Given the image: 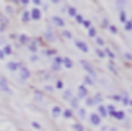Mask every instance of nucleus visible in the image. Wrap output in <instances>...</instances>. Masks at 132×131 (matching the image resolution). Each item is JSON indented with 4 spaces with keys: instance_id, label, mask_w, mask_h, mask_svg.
Here are the masks:
<instances>
[{
    "instance_id": "nucleus-1",
    "label": "nucleus",
    "mask_w": 132,
    "mask_h": 131,
    "mask_svg": "<svg viewBox=\"0 0 132 131\" xmlns=\"http://www.w3.org/2000/svg\"><path fill=\"white\" fill-rule=\"evenodd\" d=\"M81 65H83V68H85V69H86V71H88V72L92 76V77H95V76H97V74H95V71H94V68L89 65L86 60H81Z\"/></svg>"
},
{
    "instance_id": "nucleus-2",
    "label": "nucleus",
    "mask_w": 132,
    "mask_h": 131,
    "mask_svg": "<svg viewBox=\"0 0 132 131\" xmlns=\"http://www.w3.org/2000/svg\"><path fill=\"white\" fill-rule=\"evenodd\" d=\"M75 46H77L80 51H83V53H88V51H89L88 45H86L85 42H81V40H75Z\"/></svg>"
},
{
    "instance_id": "nucleus-3",
    "label": "nucleus",
    "mask_w": 132,
    "mask_h": 131,
    "mask_svg": "<svg viewBox=\"0 0 132 131\" xmlns=\"http://www.w3.org/2000/svg\"><path fill=\"white\" fill-rule=\"evenodd\" d=\"M29 76H31V74H29V71H28L25 66H22V68H20V79H22V80H26Z\"/></svg>"
},
{
    "instance_id": "nucleus-4",
    "label": "nucleus",
    "mask_w": 132,
    "mask_h": 131,
    "mask_svg": "<svg viewBox=\"0 0 132 131\" xmlns=\"http://www.w3.org/2000/svg\"><path fill=\"white\" fill-rule=\"evenodd\" d=\"M29 16H31L32 19H35V20H38V19L42 17V12H40V11H38L37 8H34L32 11H31V14H29Z\"/></svg>"
},
{
    "instance_id": "nucleus-5",
    "label": "nucleus",
    "mask_w": 132,
    "mask_h": 131,
    "mask_svg": "<svg viewBox=\"0 0 132 131\" xmlns=\"http://www.w3.org/2000/svg\"><path fill=\"white\" fill-rule=\"evenodd\" d=\"M8 68H9L11 71H17V69L22 68V65H20V63H15V62H9V63H8Z\"/></svg>"
},
{
    "instance_id": "nucleus-6",
    "label": "nucleus",
    "mask_w": 132,
    "mask_h": 131,
    "mask_svg": "<svg viewBox=\"0 0 132 131\" xmlns=\"http://www.w3.org/2000/svg\"><path fill=\"white\" fill-rule=\"evenodd\" d=\"M52 22H54L57 26H60V28H62V26H65V22H63L60 17H57V16H54V17H52Z\"/></svg>"
},
{
    "instance_id": "nucleus-7",
    "label": "nucleus",
    "mask_w": 132,
    "mask_h": 131,
    "mask_svg": "<svg viewBox=\"0 0 132 131\" xmlns=\"http://www.w3.org/2000/svg\"><path fill=\"white\" fill-rule=\"evenodd\" d=\"M0 90H2V91H6V93H11V90L8 88V83H6L3 79H0Z\"/></svg>"
},
{
    "instance_id": "nucleus-8",
    "label": "nucleus",
    "mask_w": 132,
    "mask_h": 131,
    "mask_svg": "<svg viewBox=\"0 0 132 131\" xmlns=\"http://www.w3.org/2000/svg\"><path fill=\"white\" fill-rule=\"evenodd\" d=\"M78 96H80V97H86V96H88L86 86H78Z\"/></svg>"
},
{
    "instance_id": "nucleus-9",
    "label": "nucleus",
    "mask_w": 132,
    "mask_h": 131,
    "mask_svg": "<svg viewBox=\"0 0 132 131\" xmlns=\"http://www.w3.org/2000/svg\"><path fill=\"white\" fill-rule=\"evenodd\" d=\"M91 122H92L94 125H100V117L97 114H91Z\"/></svg>"
},
{
    "instance_id": "nucleus-10",
    "label": "nucleus",
    "mask_w": 132,
    "mask_h": 131,
    "mask_svg": "<svg viewBox=\"0 0 132 131\" xmlns=\"http://www.w3.org/2000/svg\"><path fill=\"white\" fill-rule=\"evenodd\" d=\"M62 62H63V65H65L66 68H72V60H71V59L65 57V59H62Z\"/></svg>"
},
{
    "instance_id": "nucleus-11",
    "label": "nucleus",
    "mask_w": 132,
    "mask_h": 131,
    "mask_svg": "<svg viewBox=\"0 0 132 131\" xmlns=\"http://www.w3.org/2000/svg\"><path fill=\"white\" fill-rule=\"evenodd\" d=\"M60 113H62L60 106H57V105H55V106L52 108V116H54V117H57V116H60Z\"/></svg>"
},
{
    "instance_id": "nucleus-12",
    "label": "nucleus",
    "mask_w": 132,
    "mask_h": 131,
    "mask_svg": "<svg viewBox=\"0 0 132 131\" xmlns=\"http://www.w3.org/2000/svg\"><path fill=\"white\" fill-rule=\"evenodd\" d=\"M106 111H108V110H106V106H103V105H100V106H98V113L103 116V117H106V116H108V113H106Z\"/></svg>"
},
{
    "instance_id": "nucleus-13",
    "label": "nucleus",
    "mask_w": 132,
    "mask_h": 131,
    "mask_svg": "<svg viewBox=\"0 0 132 131\" xmlns=\"http://www.w3.org/2000/svg\"><path fill=\"white\" fill-rule=\"evenodd\" d=\"M112 117H117V119H120V120H121V119H125V113H123V111H115Z\"/></svg>"
},
{
    "instance_id": "nucleus-14",
    "label": "nucleus",
    "mask_w": 132,
    "mask_h": 131,
    "mask_svg": "<svg viewBox=\"0 0 132 131\" xmlns=\"http://www.w3.org/2000/svg\"><path fill=\"white\" fill-rule=\"evenodd\" d=\"M62 114H63V117H65V119H71V117H72V111H71V110H65Z\"/></svg>"
},
{
    "instance_id": "nucleus-15",
    "label": "nucleus",
    "mask_w": 132,
    "mask_h": 131,
    "mask_svg": "<svg viewBox=\"0 0 132 131\" xmlns=\"http://www.w3.org/2000/svg\"><path fill=\"white\" fill-rule=\"evenodd\" d=\"M29 19H31L29 12H28V11H25V12H23V16H22V20H23V22H28Z\"/></svg>"
},
{
    "instance_id": "nucleus-16",
    "label": "nucleus",
    "mask_w": 132,
    "mask_h": 131,
    "mask_svg": "<svg viewBox=\"0 0 132 131\" xmlns=\"http://www.w3.org/2000/svg\"><path fill=\"white\" fill-rule=\"evenodd\" d=\"M68 12H69L71 16H74V17L77 16V11H75V8H72V6H69V8H68Z\"/></svg>"
},
{
    "instance_id": "nucleus-17",
    "label": "nucleus",
    "mask_w": 132,
    "mask_h": 131,
    "mask_svg": "<svg viewBox=\"0 0 132 131\" xmlns=\"http://www.w3.org/2000/svg\"><path fill=\"white\" fill-rule=\"evenodd\" d=\"M3 54H12V51H11V46H9V45H6V46L3 48Z\"/></svg>"
},
{
    "instance_id": "nucleus-18",
    "label": "nucleus",
    "mask_w": 132,
    "mask_h": 131,
    "mask_svg": "<svg viewBox=\"0 0 132 131\" xmlns=\"http://www.w3.org/2000/svg\"><path fill=\"white\" fill-rule=\"evenodd\" d=\"M125 30H126V31H132V22H131V20H128V22H126Z\"/></svg>"
},
{
    "instance_id": "nucleus-19",
    "label": "nucleus",
    "mask_w": 132,
    "mask_h": 131,
    "mask_svg": "<svg viewBox=\"0 0 132 131\" xmlns=\"http://www.w3.org/2000/svg\"><path fill=\"white\" fill-rule=\"evenodd\" d=\"M20 40H22L23 43H29V39H28V35H25V34L20 35Z\"/></svg>"
},
{
    "instance_id": "nucleus-20",
    "label": "nucleus",
    "mask_w": 132,
    "mask_h": 131,
    "mask_svg": "<svg viewBox=\"0 0 132 131\" xmlns=\"http://www.w3.org/2000/svg\"><path fill=\"white\" fill-rule=\"evenodd\" d=\"M63 97L66 99V100H71V91H65V93H63Z\"/></svg>"
},
{
    "instance_id": "nucleus-21",
    "label": "nucleus",
    "mask_w": 132,
    "mask_h": 131,
    "mask_svg": "<svg viewBox=\"0 0 132 131\" xmlns=\"http://www.w3.org/2000/svg\"><path fill=\"white\" fill-rule=\"evenodd\" d=\"M35 100H37V102H42V100H43V94H40V93H35Z\"/></svg>"
},
{
    "instance_id": "nucleus-22",
    "label": "nucleus",
    "mask_w": 132,
    "mask_h": 131,
    "mask_svg": "<svg viewBox=\"0 0 132 131\" xmlns=\"http://www.w3.org/2000/svg\"><path fill=\"white\" fill-rule=\"evenodd\" d=\"M89 35H91V37H95V35H97V31H95L94 28H89Z\"/></svg>"
},
{
    "instance_id": "nucleus-23",
    "label": "nucleus",
    "mask_w": 132,
    "mask_h": 131,
    "mask_svg": "<svg viewBox=\"0 0 132 131\" xmlns=\"http://www.w3.org/2000/svg\"><path fill=\"white\" fill-rule=\"evenodd\" d=\"M74 130L75 131H83V127H81L80 123H75V125H74Z\"/></svg>"
},
{
    "instance_id": "nucleus-24",
    "label": "nucleus",
    "mask_w": 132,
    "mask_h": 131,
    "mask_svg": "<svg viewBox=\"0 0 132 131\" xmlns=\"http://www.w3.org/2000/svg\"><path fill=\"white\" fill-rule=\"evenodd\" d=\"M75 20H77L78 23H83V20H85V19H83V17L80 16V14H77V16H75Z\"/></svg>"
},
{
    "instance_id": "nucleus-25",
    "label": "nucleus",
    "mask_w": 132,
    "mask_h": 131,
    "mask_svg": "<svg viewBox=\"0 0 132 131\" xmlns=\"http://www.w3.org/2000/svg\"><path fill=\"white\" fill-rule=\"evenodd\" d=\"M46 37H48V40H54V35L51 31H46Z\"/></svg>"
},
{
    "instance_id": "nucleus-26",
    "label": "nucleus",
    "mask_w": 132,
    "mask_h": 131,
    "mask_svg": "<svg viewBox=\"0 0 132 131\" xmlns=\"http://www.w3.org/2000/svg\"><path fill=\"white\" fill-rule=\"evenodd\" d=\"M109 31L112 34H117V26H112V25H111V26H109Z\"/></svg>"
},
{
    "instance_id": "nucleus-27",
    "label": "nucleus",
    "mask_w": 132,
    "mask_h": 131,
    "mask_svg": "<svg viewBox=\"0 0 132 131\" xmlns=\"http://www.w3.org/2000/svg\"><path fill=\"white\" fill-rule=\"evenodd\" d=\"M31 125H32V127L35 128V130H42V127H40V123H37V122H32Z\"/></svg>"
},
{
    "instance_id": "nucleus-28",
    "label": "nucleus",
    "mask_w": 132,
    "mask_h": 131,
    "mask_svg": "<svg viewBox=\"0 0 132 131\" xmlns=\"http://www.w3.org/2000/svg\"><path fill=\"white\" fill-rule=\"evenodd\" d=\"M71 103H72V106H74V108H77V106H78V103H77V99H71Z\"/></svg>"
},
{
    "instance_id": "nucleus-29",
    "label": "nucleus",
    "mask_w": 132,
    "mask_h": 131,
    "mask_svg": "<svg viewBox=\"0 0 132 131\" xmlns=\"http://www.w3.org/2000/svg\"><path fill=\"white\" fill-rule=\"evenodd\" d=\"M95 40H97V43H98L100 46H103V45H104V42H103V39H100V37H97Z\"/></svg>"
},
{
    "instance_id": "nucleus-30",
    "label": "nucleus",
    "mask_w": 132,
    "mask_h": 131,
    "mask_svg": "<svg viewBox=\"0 0 132 131\" xmlns=\"http://www.w3.org/2000/svg\"><path fill=\"white\" fill-rule=\"evenodd\" d=\"M97 56H98V57H104V51H101V49H97Z\"/></svg>"
},
{
    "instance_id": "nucleus-31",
    "label": "nucleus",
    "mask_w": 132,
    "mask_h": 131,
    "mask_svg": "<svg viewBox=\"0 0 132 131\" xmlns=\"http://www.w3.org/2000/svg\"><path fill=\"white\" fill-rule=\"evenodd\" d=\"M94 103H95V102H94V99H88V100H86V105H89V106H91V105H94Z\"/></svg>"
},
{
    "instance_id": "nucleus-32",
    "label": "nucleus",
    "mask_w": 132,
    "mask_h": 131,
    "mask_svg": "<svg viewBox=\"0 0 132 131\" xmlns=\"http://www.w3.org/2000/svg\"><path fill=\"white\" fill-rule=\"evenodd\" d=\"M120 19H121V22H126V14L121 12V14H120Z\"/></svg>"
},
{
    "instance_id": "nucleus-33",
    "label": "nucleus",
    "mask_w": 132,
    "mask_h": 131,
    "mask_svg": "<svg viewBox=\"0 0 132 131\" xmlns=\"http://www.w3.org/2000/svg\"><path fill=\"white\" fill-rule=\"evenodd\" d=\"M83 25H85L86 28H91V22H88V20H83Z\"/></svg>"
},
{
    "instance_id": "nucleus-34",
    "label": "nucleus",
    "mask_w": 132,
    "mask_h": 131,
    "mask_svg": "<svg viewBox=\"0 0 132 131\" xmlns=\"http://www.w3.org/2000/svg\"><path fill=\"white\" fill-rule=\"evenodd\" d=\"M29 49H31L32 53H35V45H34V43H31V45H29Z\"/></svg>"
},
{
    "instance_id": "nucleus-35",
    "label": "nucleus",
    "mask_w": 132,
    "mask_h": 131,
    "mask_svg": "<svg viewBox=\"0 0 132 131\" xmlns=\"http://www.w3.org/2000/svg\"><path fill=\"white\" fill-rule=\"evenodd\" d=\"M121 102H123L125 105H128V103H129V99H128V97H125V99H121Z\"/></svg>"
},
{
    "instance_id": "nucleus-36",
    "label": "nucleus",
    "mask_w": 132,
    "mask_h": 131,
    "mask_svg": "<svg viewBox=\"0 0 132 131\" xmlns=\"http://www.w3.org/2000/svg\"><path fill=\"white\" fill-rule=\"evenodd\" d=\"M78 113H80V117H85V116H86V114H85V110H80Z\"/></svg>"
},
{
    "instance_id": "nucleus-37",
    "label": "nucleus",
    "mask_w": 132,
    "mask_h": 131,
    "mask_svg": "<svg viewBox=\"0 0 132 131\" xmlns=\"http://www.w3.org/2000/svg\"><path fill=\"white\" fill-rule=\"evenodd\" d=\"M63 34H65V37H68V39H71V33H69V31H65Z\"/></svg>"
},
{
    "instance_id": "nucleus-38",
    "label": "nucleus",
    "mask_w": 132,
    "mask_h": 131,
    "mask_svg": "<svg viewBox=\"0 0 132 131\" xmlns=\"http://www.w3.org/2000/svg\"><path fill=\"white\" fill-rule=\"evenodd\" d=\"M52 68H54V69L57 71V69H60V65H57V63H54V65H52Z\"/></svg>"
},
{
    "instance_id": "nucleus-39",
    "label": "nucleus",
    "mask_w": 132,
    "mask_h": 131,
    "mask_svg": "<svg viewBox=\"0 0 132 131\" xmlns=\"http://www.w3.org/2000/svg\"><path fill=\"white\" fill-rule=\"evenodd\" d=\"M46 54H48V56H52V54H54V51H52V49H48V51H46Z\"/></svg>"
},
{
    "instance_id": "nucleus-40",
    "label": "nucleus",
    "mask_w": 132,
    "mask_h": 131,
    "mask_svg": "<svg viewBox=\"0 0 132 131\" xmlns=\"http://www.w3.org/2000/svg\"><path fill=\"white\" fill-rule=\"evenodd\" d=\"M106 51H108V56H109V57H114V53H112V51H109V49H106Z\"/></svg>"
},
{
    "instance_id": "nucleus-41",
    "label": "nucleus",
    "mask_w": 132,
    "mask_h": 131,
    "mask_svg": "<svg viewBox=\"0 0 132 131\" xmlns=\"http://www.w3.org/2000/svg\"><path fill=\"white\" fill-rule=\"evenodd\" d=\"M125 57H126V59H129V60H132V56H131V54H128V53L125 54Z\"/></svg>"
},
{
    "instance_id": "nucleus-42",
    "label": "nucleus",
    "mask_w": 132,
    "mask_h": 131,
    "mask_svg": "<svg viewBox=\"0 0 132 131\" xmlns=\"http://www.w3.org/2000/svg\"><path fill=\"white\" fill-rule=\"evenodd\" d=\"M85 80H86V83H91V85H92V80H91V79H89V77H86V79H85Z\"/></svg>"
},
{
    "instance_id": "nucleus-43",
    "label": "nucleus",
    "mask_w": 132,
    "mask_h": 131,
    "mask_svg": "<svg viewBox=\"0 0 132 131\" xmlns=\"http://www.w3.org/2000/svg\"><path fill=\"white\" fill-rule=\"evenodd\" d=\"M57 88H63V83L62 82H57Z\"/></svg>"
},
{
    "instance_id": "nucleus-44",
    "label": "nucleus",
    "mask_w": 132,
    "mask_h": 131,
    "mask_svg": "<svg viewBox=\"0 0 132 131\" xmlns=\"http://www.w3.org/2000/svg\"><path fill=\"white\" fill-rule=\"evenodd\" d=\"M5 57V54H3V51H0V59H3Z\"/></svg>"
},
{
    "instance_id": "nucleus-45",
    "label": "nucleus",
    "mask_w": 132,
    "mask_h": 131,
    "mask_svg": "<svg viewBox=\"0 0 132 131\" xmlns=\"http://www.w3.org/2000/svg\"><path fill=\"white\" fill-rule=\"evenodd\" d=\"M129 103H131V105H132V100H129Z\"/></svg>"
}]
</instances>
